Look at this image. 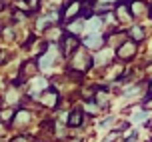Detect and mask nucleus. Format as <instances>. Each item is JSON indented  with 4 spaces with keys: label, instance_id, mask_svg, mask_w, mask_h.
<instances>
[{
    "label": "nucleus",
    "instance_id": "obj_1",
    "mask_svg": "<svg viewBox=\"0 0 152 142\" xmlns=\"http://www.w3.org/2000/svg\"><path fill=\"white\" fill-rule=\"evenodd\" d=\"M74 48H76V38L74 36H66L62 40V50H64V54L74 52Z\"/></svg>",
    "mask_w": 152,
    "mask_h": 142
},
{
    "label": "nucleus",
    "instance_id": "obj_2",
    "mask_svg": "<svg viewBox=\"0 0 152 142\" xmlns=\"http://www.w3.org/2000/svg\"><path fill=\"white\" fill-rule=\"evenodd\" d=\"M74 64H78V66L76 68H88L92 64V60H86L84 58V52H78L74 56V62H72V66H74Z\"/></svg>",
    "mask_w": 152,
    "mask_h": 142
},
{
    "label": "nucleus",
    "instance_id": "obj_3",
    "mask_svg": "<svg viewBox=\"0 0 152 142\" xmlns=\"http://www.w3.org/2000/svg\"><path fill=\"white\" fill-rule=\"evenodd\" d=\"M132 54H134V42H126L124 46H120V56L130 58Z\"/></svg>",
    "mask_w": 152,
    "mask_h": 142
},
{
    "label": "nucleus",
    "instance_id": "obj_4",
    "mask_svg": "<svg viewBox=\"0 0 152 142\" xmlns=\"http://www.w3.org/2000/svg\"><path fill=\"white\" fill-rule=\"evenodd\" d=\"M54 62V52H46L40 58V68H50V64Z\"/></svg>",
    "mask_w": 152,
    "mask_h": 142
},
{
    "label": "nucleus",
    "instance_id": "obj_5",
    "mask_svg": "<svg viewBox=\"0 0 152 142\" xmlns=\"http://www.w3.org/2000/svg\"><path fill=\"white\" fill-rule=\"evenodd\" d=\"M80 122H82V114H80V112H72L68 116V124H70V126H78Z\"/></svg>",
    "mask_w": 152,
    "mask_h": 142
},
{
    "label": "nucleus",
    "instance_id": "obj_6",
    "mask_svg": "<svg viewBox=\"0 0 152 142\" xmlns=\"http://www.w3.org/2000/svg\"><path fill=\"white\" fill-rule=\"evenodd\" d=\"M84 44L90 46V48H94V46L100 44V38L98 36H86V38H84Z\"/></svg>",
    "mask_w": 152,
    "mask_h": 142
},
{
    "label": "nucleus",
    "instance_id": "obj_7",
    "mask_svg": "<svg viewBox=\"0 0 152 142\" xmlns=\"http://www.w3.org/2000/svg\"><path fill=\"white\" fill-rule=\"evenodd\" d=\"M118 16H120V20H130V18H132V14H130L128 10H126V8H118Z\"/></svg>",
    "mask_w": 152,
    "mask_h": 142
},
{
    "label": "nucleus",
    "instance_id": "obj_8",
    "mask_svg": "<svg viewBox=\"0 0 152 142\" xmlns=\"http://www.w3.org/2000/svg\"><path fill=\"white\" fill-rule=\"evenodd\" d=\"M132 38H134V40H142V38H144V34H142V28H132Z\"/></svg>",
    "mask_w": 152,
    "mask_h": 142
},
{
    "label": "nucleus",
    "instance_id": "obj_9",
    "mask_svg": "<svg viewBox=\"0 0 152 142\" xmlns=\"http://www.w3.org/2000/svg\"><path fill=\"white\" fill-rule=\"evenodd\" d=\"M144 118H146V114H144V112H138V114H134V122H142Z\"/></svg>",
    "mask_w": 152,
    "mask_h": 142
},
{
    "label": "nucleus",
    "instance_id": "obj_10",
    "mask_svg": "<svg viewBox=\"0 0 152 142\" xmlns=\"http://www.w3.org/2000/svg\"><path fill=\"white\" fill-rule=\"evenodd\" d=\"M100 26V20H92V22H88V28H92V30H96Z\"/></svg>",
    "mask_w": 152,
    "mask_h": 142
},
{
    "label": "nucleus",
    "instance_id": "obj_11",
    "mask_svg": "<svg viewBox=\"0 0 152 142\" xmlns=\"http://www.w3.org/2000/svg\"><path fill=\"white\" fill-rule=\"evenodd\" d=\"M150 88H152V84H150Z\"/></svg>",
    "mask_w": 152,
    "mask_h": 142
}]
</instances>
